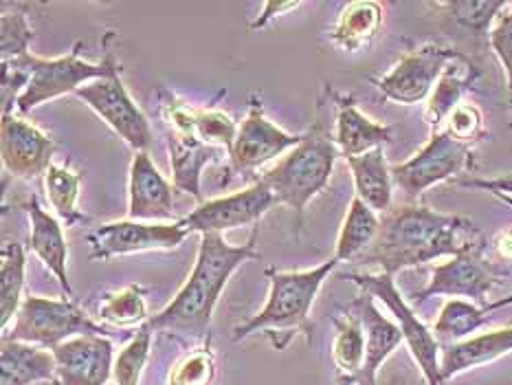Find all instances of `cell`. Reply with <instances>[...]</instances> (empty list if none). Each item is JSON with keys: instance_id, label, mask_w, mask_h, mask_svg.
Wrapping results in <instances>:
<instances>
[{"instance_id": "cell-30", "label": "cell", "mask_w": 512, "mask_h": 385, "mask_svg": "<svg viewBox=\"0 0 512 385\" xmlns=\"http://www.w3.org/2000/svg\"><path fill=\"white\" fill-rule=\"evenodd\" d=\"M381 229V218L374 209L367 207L361 198H352L348 214L343 218L339 238L335 245V258L339 262H356L372 247Z\"/></svg>"}, {"instance_id": "cell-17", "label": "cell", "mask_w": 512, "mask_h": 385, "mask_svg": "<svg viewBox=\"0 0 512 385\" xmlns=\"http://www.w3.org/2000/svg\"><path fill=\"white\" fill-rule=\"evenodd\" d=\"M161 117L165 128L194 135L211 148L229 152L238 135V124L229 113L216 106H192L183 102L176 93L163 88L159 93Z\"/></svg>"}, {"instance_id": "cell-38", "label": "cell", "mask_w": 512, "mask_h": 385, "mask_svg": "<svg viewBox=\"0 0 512 385\" xmlns=\"http://www.w3.org/2000/svg\"><path fill=\"white\" fill-rule=\"evenodd\" d=\"M442 130L449 132L453 139L466 143V146H475L477 141L486 139V135H488L482 108L475 104H466V102H462L458 108L453 110L449 119L444 121Z\"/></svg>"}, {"instance_id": "cell-3", "label": "cell", "mask_w": 512, "mask_h": 385, "mask_svg": "<svg viewBox=\"0 0 512 385\" xmlns=\"http://www.w3.org/2000/svg\"><path fill=\"white\" fill-rule=\"evenodd\" d=\"M341 264L335 256L308 271H277L269 267L264 271L269 280V297L260 313L244 319L233 328V341H242L251 335H266L275 350H284L295 335L313 339L310 308H313L321 286L328 275Z\"/></svg>"}, {"instance_id": "cell-19", "label": "cell", "mask_w": 512, "mask_h": 385, "mask_svg": "<svg viewBox=\"0 0 512 385\" xmlns=\"http://www.w3.org/2000/svg\"><path fill=\"white\" fill-rule=\"evenodd\" d=\"M20 207L29 216V249L33 251L49 273L58 280L62 293L73 297V286L69 280V245L60 218L49 214L38 201L36 194H31L27 201H22Z\"/></svg>"}, {"instance_id": "cell-25", "label": "cell", "mask_w": 512, "mask_h": 385, "mask_svg": "<svg viewBox=\"0 0 512 385\" xmlns=\"http://www.w3.org/2000/svg\"><path fill=\"white\" fill-rule=\"evenodd\" d=\"M345 161L352 172L356 198H361L376 214H387L394 207V176L392 165H387L385 150L376 148Z\"/></svg>"}, {"instance_id": "cell-15", "label": "cell", "mask_w": 512, "mask_h": 385, "mask_svg": "<svg viewBox=\"0 0 512 385\" xmlns=\"http://www.w3.org/2000/svg\"><path fill=\"white\" fill-rule=\"evenodd\" d=\"M55 141L31 121L11 113L0 124V157L11 179H36L53 165Z\"/></svg>"}, {"instance_id": "cell-14", "label": "cell", "mask_w": 512, "mask_h": 385, "mask_svg": "<svg viewBox=\"0 0 512 385\" xmlns=\"http://www.w3.org/2000/svg\"><path fill=\"white\" fill-rule=\"evenodd\" d=\"M304 135H291V132L275 126L266 117L262 99L258 95L249 97V113L238 126L236 141L229 152L231 170L244 174L262 168L282 154L291 152Z\"/></svg>"}, {"instance_id": "cell-1", "label": "cell", "mask_w": 512, "mask_h": 385, "mask_svg": "<svg viewBox=\"0 0 512 385\" xmlns=\"http://www.w3.org/2000/svg\"><path fill=\"white\" fill-rule=\"evenodd\" d=\"M482 231L471 218L442 214L420 203L392 207L381 218V229L356 264L378 267L381 273L425 267L438 258H453L475 245H484Z\"/></svg>"}, {"instance_id": "cell-37", "label": "cell", "mask_w": 512, "mask_h": 385, "mask_svg": "<svg viewBox=\"0 0 512 385\" xmlns=\"http://www.w3.org/2000/svg\"><path fill=\"white\" fill-rule=\"evenodd\" d=\"M508 3H475V0H453V3H436L433 7L447 9L458 25L477 33H491L495 20L506 9Z\"/></svg>"}, {"instance_id": "cell-6", "label": "cell", "mask_w": 512, "mask_h": 385, "mask_svg": "<svg viewBox=\"0 0 512 385\" xmlns=\"http://www.w3.org/2000/svg\"><path fill=\"white\" fill-rule=\"evenodd\" d=\"M108 330L93 322L75 300L27 295L22 300L14 324L3 330V339L25 341L31 346L53 350L80 335H106Z\"/></svg>"}, {"instance_id": "cell-42", "label": "cell", "mask_w": 512, "mask_h": 385, "mask_svg": "<svg viewBox=\"0 0 512 385\" xmlns=\"http://www.w3.org/2000/svg\"><path fill=\"white\" fill-rule=\"evenodd\" d=\"M493 253L497 260L512 262V227L499 229L493 236Z\"/></svg>"}, {"instance_id": "cell-7", "label": "cell", "mask_w": 512, "mask_h": 385, "mask_svg": "<svg viewBox=\"0 0 512 385\" xmlns=\"http://www.w3.org/2000/svg\"><path fill=\"white\" fill-rule=\"evenodd\" d=\"M345 280H350L354 286H359L361 293L372 295L374 300L383 302L387 311L394 315V322L398 324L400 333H403L405 344L414 357L416 366L420 368L422 377L427 385H444L440 377V357H442V344L433 330L422 322L418 313L414 311L403 293L398 291L394 275L387 273H343Z\"/></svg>"}, {"instance_id": "cell-20", "label": "cell", "mask_w": 512, "mask_h": 385, "mask_svg": "<svg viewBox=\"0 0 512 385\" xmlns=\"http://www.w3.org/2000/svg\"><path fill=\"white\" fill-rule=\"evenodd\" d=\"M328 97L337 108L335 143L343 159L361 157V154L383 148L385 143L392 141V126L378 124L376 119L367 117L363 110L356 106V99L352 95L339 93L335 88L328 86Z\"/></svg>"}, {"instance_id": "cell-41", "label": "cell", "mask_w": 512, "mask_h": 385, "mask_svg": "<svg viewBox=\"0 0 512 385\" xmlns=\"http://www.w3.org/2000/svg\"><path fill=\"white\" fill-rule=\"evenodd\" d=\"M304 3H299V0H291V3H280V0H269V3H264V9L262 14L255 18L251 25H249V31H262L271 25V22L275 18H280L284 14H288V11H295L302 7Z\"/></svg>"}, {"instance_id": "cell-4", "label": "cell", "mask_w": 512, "mask_h": 385, "mask_svg": "<svg viewBox=\"0 0 512 385\" xmlns=\"http://www.w3.org/2000/svg\"><path fill=\"white\" fill-rule=\"evenodd\" d=\"M339 157L335 137L317 124L310 132H304L302 141L291 152L264 172L262 181L269 185L275 203L291 207L297 214V227L304 223L306 205L328 187Z\"/></svg>"}, {"instance_id": "cell-2", "label": "cell", "mask_w": 512, "mask_h": 385, "mask_svg": "<svg viewBox=\"0 0 512 385\" xmlns=\"http://www.w3.org/2000/svg\"><path fill=\"white\" fill-rule=\"evenodd\" d=\"M258 258H262L258 249V227L251 231L244 245H231L222 234L200 236L192 273L187 275L172 302L152 315L148 324L154 333L176 335L194 346L203 344L209 339L216 304L231 275L244 262Z\"/></svg>"}, {"instance_id": "cell-34", "label": "cell", "mask_w": 512, "mask_h": 385, "mask_svg": "<svg viewBox=\"0 0 512 385\" xmlns=\"http://www.w3.org/2000/svg\"><path fill=\"white\" fill-rule=\"evenodd\" d=\"M218 374L216 352L211 348V337L203 344L185 350L178 359L165 385H214Z\"/></svg>"}, {"instance_id": "cell-24", "label": "cell", "mask_w": 512, "mask_h": 385, "mask_svg": "<svg viewBox=\"0 0 512 385\" xmlns=\"http://www.w3.org/2000/svg\"><path fill=\"white\" fill-rule=\"evenodd\" d=\"M477 77H480V69L464 53H460L447 66V71L442 73L436 88L425 102V119L431 132L442 130L444 121L464 102V95L471 91Z\"/></svg>"}, {"instance_id": "cell-10", "label": "cell", "mask_w": 512, "mask_h": 385, "mask_svg": "<svg viewBox=\"0 0 512 385\" xmlns=\"http://www.w3.org/2000/svg\"><path fill=\"white\" fill-rule=\"evenodd\" d=\"M460 51L427 42L407 51L387 73L372 77V84L385 102L414 106L427 102L447 66L458 58Z\"/></svg>"}, {"instance_id": "cell-36", "label": "cell", "mask_w": 512, "mask_h": 385, "mask_svg": "<svg viewBox=\"0 0 512 385\" xmlns=\"http://www.w3.org/2000/svg\"><path fill=\"white\" fill-rule=\"evenodd\" d=\"M33 38L36 33L29 22L27 5H14L11 14L3 7V14H0V58L3 62L27 55Z\"/></svg>"}, {"instance_id": "cell-44", "label": "cell", "mask_w": 512, "mask_h": 385, "mask_svg": "<svg viewBox=\"0 0 512 385\" xmlns=\"http://www.w3.org/2000/svg\"><path fill=\"white\" fill-rule=\"evenodd\" d=\"M510 117H512V106H510ZM510 126H512V121H510Z\"/></svg>"}, {"instance_id": "cell-18", "label": "cell", "mask_w": 512, "mask_h": 385, "mask_svg": "<svg viewBox=\"0 0 512 385\" xmlns=\"http://www.w3.org/2000/svg\"><path fill=\"white\" fill-rule=\"evenodd\" d=\"M174 185L159 172L148 152H135L128 176L130 220H172Z\"/></svg>"}, {"instance_id": "cell-43", "label": "cell", "mask_w": 512, "mask_h": 385, "mask_svg": "<svg viewBox=\"0 0 512 385\" xmlns=\"http://www.w3.org/2000/svg\"><path fill=\"white\" fill-rule=\"evenodd\" d=\"M497 201H502L504 205H508L510 209H512V196H508V194H493Z\"/></svg>"}, {"instance_id": "cell-33", "label": "cell", "mask_w": 512, "mask_h": 385, "mask_svg": "<svg viewBox=\"0 0 512 385\" xmlns=\"http://www.w3.org/2000/svg\"><path fill=\"white\" fill-rule=\"evenodd\" d=\"M80 187L82 172L71 170L69 165L53 163L49 172L44 174V192H47L49 203L55 209V214H58L60 223L66 227H77L88 220V216L82 214L80 207H77Z\"/></svg>"}, {"instance_id": "cell-40", "label": "cell", "mask_w": 512, "mask_h": 385, "mask_svg": "<svg viewBox=\"0 0 512 385\" xmlns=\"http://www.w3.org/2000/svg\"><path fill=\"white\" fill-rule=\"evenodd\" d=\"M458 187H466V190H482L488 194H508L512 196V172L495 176V179H480V176H466V179L455 181Z\"/></svg>"}, {"instance_id": "cell-26", "label": "cell", "mask_w": 512, "mask_h": 385, "mask_svg": "<svg viewBox=\"0 0 512 385\" xmlns=\"http://www.w3.org/2000/svg\"><path fill=\"white\" fill-rule=\"evenodd\" d=\"M55 377L53 350L3 339L0 346V385H33Z\"/></svg>"}, {"instance_id": "cell-31", "label": "cell", "mask_w": 512, "mask_h": 385, "mask_svg": "<svg viewBox=\"0 0 512 385\" xmlns=\"http://www.w3.org/2000/svg\"><path fill=\"white\" fill-rule=\"evenodd\" d=\"M99 322L115 328H141L150 322L148 313V289L137 282H132L124 289L110 291L102 297L97 306Z\"/></svg>"}, {"instance_id": "cell-39", "label": "cell", "mask_w": 512, "mask_h": 385, "mask_svg": "<svg viewBox=\"0 0 512 385\" xmlns=\"http://www.w3.org/2000/svg\"><path fill=\"white\" fill-rule=\"evenodd\" d=\"M488 42H491V49L497 55L499 64H502L506 84L512 91V3H508L495 20L491 33H488Z\"/></svg>"}, {"instance_id": "cell-11", "label": "cell", "mask_w": 512, "mask_h": 385, "mask_svg": "<svg viewBox=\"0 0 512 385\" xmlns=\"http://www.w3.org/2000/svg\"><path fill=\"white\" fill-rule=\"evenodd\" d=\"M192 236L181 225L174 223H139V220H115L104 223L86 234L88 258L108 262L113 258L135 256L146 251H176L185 238Z\"/></svg>"}, {"instance_id": "cell-21", "label": "cell", "mask_w": 512, "mask_h": 385, "mask_svg": "<svg viewBox=\"0 0 512 385\" xmlns=\"http://www.w3.org/2000/svg\"><path fill=\"white\" fill-rule=\"evenodd\" d=\"M348 308L359 315L365 330V363L356 385H376L383 363L405 344L403 333L394 319L381 313L372 295L361 293Z\"/></svg>"}, {"instance_id": "cell-32", "label": "cell", "mask_w": 512, "mask_h": 385, "mask_svg": "<svg viewBox=\"0 0 512 385\" xmlns=\"http://www.w3.org/2000/svg\"><path fill=\"white\" fill-rule=\"evenodd\" d=\"M27 256L20 242L5 240L0 249V328L7 330L22 304Z\"/></svg>"}, {"instance_id": "cell-29", "label": "cell", "mask_w": 512, "mask_h": 385, "mask_svg": "<svg viewBox=\"0 0 512 385\" xmlns=\"http://www.w3.org/2000/svg\"><path fill=\"white\" fill-rule=\"evenodd\" d=\"M335 337H332V361L337 366V385H356L365 363V330L361 319L350 308L332 319Z\"/></svg>"}, {"instance_id": "cell-9", "label": "cell", "mask_w": 512, "mask_h": 385, "mask_svg": "<svg viewBox=\"0 0 512 385\" xmlns=\"http://www.w3.org/2000/svg\"><path fill=\"white\" fill-rule=\"evenodd\" d=\"M484 245H475L447 262L433 264L431 278L425 289L416 291L414 304H422L431 297H451V300H469L480 306L491 304V293L506 280V271L486 260Z\"/></svg>"}, {"instance_id": "cell-12", "label": "cell", "mask_w": 512, "mask_h": 385, "mask_svg": "<svg viewBox=\"0 0 512 385\" xmlns=\"http://www.w3.org/2000/svg\"><path fill=\"white\" fill-rule=\"evenodd\" d=\"M104 124L124 139L135 152H146L152 143V128L148 117L135 104L121 80V66L99 80L82 86L75 93Z\"/></svg>"}, {"instance_id": "cell-16", "label": "cell", "mask_w": 512, "mask_h": 385, "mask_svg": "<svg viewBox=\"0 0 512 385\" xmlns=\"http://www.w3.org/2000/svg\"><path fill=\"white\" fill-rule=\"evenodd\" d=\"M51 385H106L113 377L115 350L106 335H80L53 348Z\"/></svg>"}, {"instance_id": "cell-22", "label": "cell", "mask_w": 512, "mask_h": 385, "mask_svg": "<svg viewBox=\"0 0 512 385\" xmlns=\"http://www.w3.org/2000/svg\"><path fill=\"white\" fill-rule=\"evenodd\" d=\"M512 352V326L491 328L486 333L466 337L455 344L442 346L440 377L442 383L451 381L462 372L482 368Z\"/></svg>"}, {"instance_id": "cell-23", "label": "cell", "mask_w": 512, "mask_h": 385, "mask_svg": "<svg viewBox=\"0 0 512 385\" xmlns=\"http://www.w3.org/2000/svg\"><path fill=\"white\" fill-rule=\"evenodd\" d=\"M165 141H168L174 190L194 196L200 205L203 203V190H200L203 170L209 163L218 161L222 154L227 152L211 148L207 143L196 139L194 135H187V132H178L170 128L165 130Z\"/></svg>"}, {"instance_id": "cell-28", "label": "cell", "mask_w": 512, "mask_h": 385, "mask_svg": "<svg viewBox=\"0 0 512 385\" xmlns=\"http://www.w3.org/2000/svg\"><path fill=\"white\" fill-rule=\"evenodd\" d=\"M383 5L376 0H359L341 9L335 25L330 27V40L348 53H361L372 47L383 27Z\"/></svg>"}, {"instance_id": "cell-5", "label": "cell", "mask_w": 512, "mask_h": 385, "mask_svg": "<svg viewBox=\"0 0 512 385\" xmlns=\"http://www.w3.org/2000/svg\"><path fill=\"white\" fill-rule=\"evenodd\" d=\"M82 42H77L75 47L60 55V58H38V55L27 53L20 55V62L25 64L29 73V82L25 93L20 95L16 104L18 115H29L33 108H38L47 102H53L62 95L77 93L82 86L91 84L99 77H106L117 69L115 53L106 47L104 58L99 62H86L80 58Z\"/></svg>"}, {"instance_id": "cell-35", "label": "cell", "mask_w": 512, "mask_h": 385, "mask_svg": "<svg viewBox=\"0 0 512 385\" xmlns=\"http://www.w3.org/2000/svg\"><path fill=\"white\" fill-rule=\"evenodd\" d=\"M152 339L154 330L150 324H146L137 330V335L132 337L124 348H121V352L115 357L113 368V377L117 385H139L141 374L146 370L152 352Z\"/></svg>"}, {"instance_id": "cell-13", "label": "cell", "mask_w": 512, "mask_h": 385, "mask_svg": "<svg viewBox=\"0 0 512 385\" xmlns=\"http://www.w3.org/2000/svg\"><path fill=\"white\" fill-rule=\"evenodd\" d=\"M277 205L275 196L262 179L244 190L203 201L187 216L178 218L189 234H225L244 225L260 223V218Z\"/></svg>"}, {"instance_id": "cell-8", "label": "cell", "mask_w": 512, "mask_h": 385, "mask_svg": "<svg viewBox=\"0 0 512 385\" xmlns=\"http://www.w3.org/2000/svg\"><path fill=\"white\" fill-rule=\"evenodd\" d=\"M475 170L473 146L453 139L449 132H431L429 141L403 163L392 165L394 185L403 190L409 203L444 181H460L462 174Z\"/></svg>"}, {"instance_id": "cell-27", "label": "cell", "mask_w": 512, "mask_h": 385, "mask_svg": "<svg viewBox=\"0 0 512 385\" xmlns=\"http://www.w3.org/2000/svg\"><path fill=\"white\" fill-rule=\"evenodd\" d=\"M512 306V293L502 300H495L488 306H480L469 300H447L440 308L438 319L433 322V335L438 337L440 344H455V341H462L466 337L477 335L486 322H491L495 313L502 311V308Z\"/></svg>"}]
</instances>
